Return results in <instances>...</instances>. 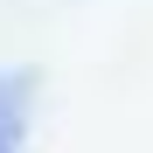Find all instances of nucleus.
<instances>
[{"mask_svg": "<svg viewBox=\"0 0 153 153\" xmlns=\"http://www.w3.org/2000/svg\"><path fill=\"white\" fill-rule=\"evenodd\" d=\"M28 97H35V76H0V153H21L28 146Z\"/></svg>", "mask_w": 153, "mask_h": 153, "instance_id": "1", "label": "nucleus"}]
</instances>
